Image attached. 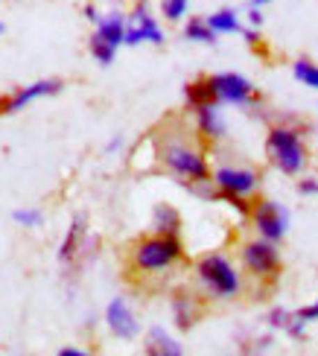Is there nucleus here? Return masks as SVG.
<instances>
[{
	"label": "nucleus",
	"instance_id": "1",
	"mask_svg": "<svg viewBox=\"0 0 318 356\" xmlns=\"http://www.w3.org/2000/svg\"><path fill=\"white\" fill-rule=\"evenodd\" d=\"M158 161L173 178H178L181 187L190 181H205V178H210V172H214L205 146L196 138H190L187 131H166V135H161L158 138Z\"/></svg>",
	"mask_w": 318,
	"mask_h": 356
},
{
	"label": "nucleus",
	"instance_id": "2",
	"mask_svg": "<svg viewBox=\"0 0 318 356\" xmlns=\"http://www.w3.org/2000/svg\"><path fill=\"white\" fill-rule=\"evenodd\" d=\"M266 158L280 175L298 178L304 175L310 164V149L304 140V129L298 120H280L275 126H269L266 131Z\"/></svg>",
	"mask_w": 318,
	"mask_h": 356
},
{
	"label": "nucleus",
	"instance_id": "3",
	"mask_svg": "<svg viewBox=\"0 0 318 356\" xmlns=\"http://www.w3.org/2000/svg\"><path fill=\"white\" fill-rule=\"evenodd\" d=\"M184 260V245L181 236H166V234H146L134 240L129 248V269L134 275H161L170 272L173 266Z\"/></svg>",
	"mask_w": 318,
	"mask_h": 356
},
{
	"label": "nucleus",
	"instance_id": "4",
	"mask_svg": "<svg viewBox=\"0 0 318 356\" xmlns=\"http://www.w3.org/2000/svg\"><path fill=\"white\" fill-rule=\"evenodd\" d=\"M193 275H196V284L202 286V292L216 301H231L242 292V286H246L234 260L228 254H222V251H207V254H202L193 266Z\"/></svg>",
	"mask_w": 318,
	"mask_h": 356
},
{
	"label": "nucleus",
	"instance_id": "5",
	"mask_svg": "<svg viewBox=\"0 0 318 356\" xmlns=\"http://www.w3.org/2000/svg\"><path fill=\"white\" fill-rule=\"evenodd\" d=\"M239 266L254 280H278L283 272V257L278 243L254 234V240H246L239 245Z\"/></svg>",
	"mask_w": 318,
	"mask_h": 356
},
{
	"label": "nucleus",
	"instance_id": "6",
	"mask_svg": "<svg viewBox=\"0 0 318 356\" xmlns=\"http://www.w3.org/2000/svg\"><path fill=\"white\" fill-rule=\"evenodd\" d=\"M210 85L219 106H234V108H257L263 106V94L260 88H254L251 79H246L242 73L234 70H219L210 73Z\"/></svg>",
	"mask_w": 318,
	"mask_h": 356
},
{
	"label": "nucleus",
	"instance_id": "7",
	"mask_svg": "<svg viewBox=\"0 0 318 356\" xmlns=\"http://www.w3.org/2000/svg\"><path fill=\"white\" fill-rule=\"evenodd\" d=\"M248 222H251V228H254L257 236L271 240V243H280L283 236L289 234L292 213H289V207L275 202V199H254Z\"/></svg>",
	"mask_w": 318,
	"mask_h": 356
},
{
	"label": "nucleus",
	"instance_id": "8",
	"mask_svg": "<svg viewBox=\"0 0 318 356\" xmlns=\"http://www.w3.org/2000/svg\"><path fill=\"white\" fill-rule=\"evenodd\" d=\"M210 178H214L216 190L225 193V196L254 199L257 193H260V187H263L260 172L251 170V167H242V164H219L214 172H210Z\"/></svg>",
	"mask_w": 318,
	"mask_h": 356
},
{
	"label": "nucleus",
	"instance_id": "9",
	"mask_svg": "<svg viewBox=\"0 0 318 356\" xmlns=\"http://www.w3.org/2000/svg\"><path fill=\"white\" fill-rule=\"evenodd\" d=\"M164 41H166V35H164L158 18L152 15L149 0H138V3L132 6V12H129L126 47H141V44H155V47H161Z\"/></svg>",
	"mask_w": 318,
	"mask_h": 356
},
{
	"label": "nucleus",
	"instance_id": "10",
	"mask_svg": "<svg viewBox=\"0 0 318 356\" xmlns=\"http://www.w3.org/2000/svg\"><path fill=\"white\" fill-rule=\"evenodd\" d=\"M62 88H65V82H62V79H38V82H33V85L15 88L12 94L0 97V117H12V114L24 111V108L29 106V102L44 99V97H56V94H62Z\"/></svg>",
	"mask_w": 318,
	"mask_h": 356
},
{
	"label": "nucleus",
	"instance_id": "11",
	"mask_svg": "<svg viewBox=\"0 0 318 356\" xmlns=\"http://www.w3.org/2000/svg\"><path fill=\"white\" fill-rule=\"evenodd\" d=\"M105 327L114 339H123V342H132V339H138L141 333V321H138V313L132 309V304L123 298V295H114V298L105 304Z\"/></svg>",
	"mask_w": 318,
	"mask_h": 356
},
{
	"label": "nucleus",
	"instance_id": "12",
	"mask_svg": "<svg viewBox=\"0 0 318 356\" xmlns=\"http://www.w3.org/2000/svg\"><path fill=\"white\" fill-rule=\"evenodd\" d=\"M193 114V126H196V138H199L202 143H219L225 140V135H228V123H225L222 117V106L219 102H210V106H202L190 111Z\"/></svg>",
	"mask_w": 318,
	"mask_h": 356
},
{
	"label": "nucleus",
	"instance_id": "13",
	"mask_svg": "<svg viewBox=\"0 0 318 356\" xmlns=\"http://www.w3.org/2000/svg\"><path fill=\"white\" fill-rule=\"evenodd\" d=\"M170 313H173V324H175L181 333L193 330L196 324H199V318H202V301H199V295H193V292H175L173 298H170Z\"/></svg>",
	"mask_w": 318,
	"mask_h": 356
},
{
	"label": "nucleus",
	"instance_id": "14",
	"mask_svg": "<svg viewBox=\"0 0 318 356\" xmlns=\"http://www.w3.org/2000/svg\"><path fill=\"white\" fill-rule=\"evenodd\" d=\"M97 29L94 33L100 38H105L109 44H114V47H126V29H129V15L123 12H109V15H102V18L94 24Z\"/></svg>",
	"mask_w": 318,
	"mask_h": 356
},
{
	"label": "nucleus",
	"instance_id": "15",
	"mask_svg": "<svg viewBox=\"0 0 318 356\" xmlns=\"http://www.w3.org/2000/svg\"><path fill=\"white\" fill-rule=\"evenodd\" d=\"M143 353H149V356H181L184 353V345H181L173 333H166L164 327H149L146 342H143Z\"/></svg>",
	"mask_w": 318,
	"mask_h": 356
},
{
	"label": "nucleus",
	"instance_id": "16",
	"mask_svg": "<svg viewBox=\"0 0 318 356\" xmlns=\"http://www.w3.org/2000/svg\"><path fill=\"white\" fill-rule=\"evenodd\" d=\"M152 231L155 234H166V236H181V228H184V222H181V213L175 204H166V202H158L152 207Z\"/></svg>",
	"mask_w": 318,
	"mask_h": 356
},
{
	"label": "nucleus",
	"instance_id": "17",
	"mask_svg": "<svg viewBox=\"0 0 318 356\" xmlns=\"http://www.w3.org/2000/svg\"><path fill=\"white\" fill-rule=\"evenodd\" d=\"M216 102V94H214V85H210V76H196L184 85V108L187 111H196L202 106H210Z\"/></svg>",
	"mask_w": 318,
	"mask_h": 356
},
{
	"label": "nucleus",
	"instance_id": "18",
	"mask_svg": "<svg viewBox=\"0 0 318 356\" xmlns=\"http://www.w3.org/2000/svg\"><path fill=\"white\" fill-rule=\"evenodd\" d=\"M207 18V24L214 26V33L216 35H239L242 33V18L237 15V9H216V12H210V15H205Z\"/></svg>",
	"mask_w": 318,
	"mask_h": 356
},
{
	"label": "nucleus",
	"instance_id": "19",
	"mask_svg": "<svg viewBox=\"0 0 318 356\" xmlns=\"http://www.w3.org/2000/svg\"><path fill=\"white\" fill-rule=\"evenodd\" d=\"M184 38L193 41V44H205V47H214V44L219 41V35L214 33V26L207 24V18H187L184 21Z\"/></svg>",
	"mask_w": 318,
	"mask_h": 356
},
{
	"label": "nucleus",
	"instance_id": "20",
	"mask_svg": "<svg viewBox=\"0 0 318 356\" xmlns=\"http://www.w3.org/2000/svg\"><path fill=\"white\" fill-rule=\"evenodd\" d=\"M88 53H90V58L100 65V67H109V65H114V56H117V47L114 44H109L105 38H100L97 33L88 38Z\"/></svg>",
	"mask_w": 318,
	"mask_h": 356
},
{
	"label": "nucleus",
	"instance_id": "21",
	"mask_svg": "<svg viewBox=\"0 0 318 356\" xmlns=\"http://www.w3.org/2000/svg\"><path fill=\"white\" fill-rule=\"evenodd\" d=\"M292 76H295V82L310 88V91H318V65L312 62V58H295Z\"/></svg>",
	"mask_w": 318,
	"mask_h": 356
},
{
	"label": "nucleus",
	"instance_id": "22",
	"mask_svg": "<svg viewBox=\"0 0 318 356\" xmlns=\"http://www.w3.org/2000/svg\"><path fill=\"white\" fill-rule=\"evenodd\" d=\"M158 9H161V18L166 24H181L190 12V0H161Z\"/></svg>",
	"mask_w": 318,
	"mask_h": 356
},
{
	"label": "nucleus",
	"instance_id": "23",
	"mask_svg": "<svg viewBox=\"0 0 318 356\" xmlns=\"http://www.w3.org/2000/svg\"><path fill=\"white\" fill-rule=\"evenodd\" d=\"M12 222L21 228H38L44 222V213L38 211V207H18V211L12 213Z\"/></svg>",
	"mask_w": 318,
	"mask_h": 356
},
{
	"label": "nucleus",
	"instance_id": "24",
	"mask_svg": "<svg viewBox=\"0 0 318 356\" xmlns=\"http://www.w3.org/2000/svg\"><path fill=\"white\" fill-rule=\"evenodd\" d=\"M292 313L286 307H271L269 313H266V324H269V330H286V324H289Z\"/></svg>",
	"mask_w": 318,
	"mask_h": 356
},
{
	"label": "nucleus",
	"instance_id": "25",
	"mask_svg": "<svg viewBox=\"0 0 318 356\" xmlns=\"http://www.w3.org/2000/svg\"><path fill=\"white\" fill-rule=\"evenodd\" d=\"M307 327H310V324L301 318L298 313H292V318H289V324H286V330H283V333L289 336L292 342H304V339H307Z\"/></svg>",
	"mask_w": 318,
	"mask_h": 356
},
{
	"label": "nucleus",
	"instance_id": "26",
	"mask_svg": "<svg viewBox=\"0 0 318 356\" xmlns=\"http://www.w3.org/2000/svg\"><path fill=\"white\" fill-rule=\"evenodd\" d=\"M271 345H275V336L266 333V336H260V339H254L251 345H242V353H263V350H269Z\"/></svg>",
	"mask_w": 318,
	"mask_h": 356
},
{
	"label": "nucleus",
	"instance_id": "27",
	"mask_svg": "<svg viewBox=\"0 0 318 356\" xmlns=\"http://www.w3.org/2000/svg\"><path fill=\"white\" fill-rule=\"evenodd\" d=\"M239 35L246 38V44H248V47H254V50L263 44V35H260V29H257V26H248V24H246V26H242V33H239Z\"/></svg>",
	"mask_w": 318,
	"mask_h": 356
},
{
	"label": "nucleus",
	"instance_id": "28",
	"mask_svg": "<svg viewBox=\"0 0 318 356\" xmlns=\"http://www.w3.org/2000/svg\"><path fill=\"white\" fill-rule=\"evenodd\" d=\"M263 6H251L248 3V12H246V24L248 26H257V29H263Z\"/></svg>",
	"mask_w": 318,
	"mask_h": 356
},
{
	"label": "nucleus",
	"instance_id": "29",
	"mask_svg": "<svg viewBox=\"0 0 318 356\" xmlns=\"http://www.w3.org/2000/svg\"><path fill=\"white\" fill-rule=\"evenodd\" d=\"M298 193L301 196H318V178H301Z\"/></svg>",
	"mask_w": 318,
	"mask_h": 356
},
{
	"label": "nucleus",
	"instance_id": "30",
	"mask_svg": "<svg viewBox=\"0 0 318 356\" xmlns=\"http://www.w3.org/2000/svg\"><path fill=\"white\" fill-rule=\"evenodd\" d=\"M295 313L304 318L307 324H315L318 321V301H312V304H307V307H301V309H295Z\"/></svg>",
	"mask_w": 318,
	"mask_h": 356
},
{
	"label": "nucleus",
	"instance_id": "31",
	"mask_svg": "<svg viewBox=\"0 0 318 356\" xmlns=\"http://www.w3.org/2000/svg\"><path fill=\"white\" fill-rule=\"evenodd\" d=\"M123 143H126V140H123V135H114L109 143H105V155H117L120 149H123Z\"/></svg>",
	"mask_w": 318,
	"mask_h": 356
},
{
	"label": "nucleus",
	"instance_id": "32",
	"mask_svg": "<svg viewBox=\"0 0 318 356\" xmlns=\"http://www.w3.org/2000/svg\"><path fill=\"white\" fill-rule=\"evenodd\" d=\"M82 15H85V21H90V24H97V21L102 18V15L97 12V6H94V3H85V6H82Z\"/></svg>",
	"mask_w": 318,
	"mask_h": 356
},
{
	"label": "nucleus",
	"instance_id": "33",
	"mask_svg": "<svg viewBox=\"0 0 318 356\" xmlns=\"http://www.w3.org/2000/svg\"><path fill=\"white\" fill-rule=\"evenodd\" d=\"M58 356H85V350L82 348H62V350H58Z\"/></svg>",
	"mask_w": 318,
	"mask_h": 356
},
{
	"label": "nucleus",
	"instance_id": "34",
	"mask_svg": "<svg viewBox=\"0 0 318 356\" xmlns=\"http://www.w3.org/2000/svg\"><path fill=\"white\" fill-rule=\"evenodd\" d=\"M248 3H251V6H269L271 0H248Z\"/></svg>",
	"mask_w": 318,
	"mask_h": 356
},
{
	"label": "nucleus",
	"instance_id": "35",
	"mask_svg": "<svg viewBox=\"0 0 318 356\" xmlns=\"http://www.w3.org/2000/svg\"><path fill=\"white\" fill-rule=\"evenodd\" d=\"M6 33V26H3V21H0V35H3Z\"/></svg>",
	"mask_w": 318,
	"mask_h": 356
}]
</instances>
